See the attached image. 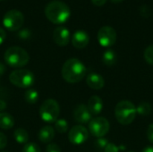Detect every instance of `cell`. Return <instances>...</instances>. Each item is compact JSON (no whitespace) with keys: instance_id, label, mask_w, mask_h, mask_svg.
<instances>
[{"instance_id":"6da1fadb","label":"cell","mask_w":153,"mask_h":152,"mask_svg":"<svg viewBox=\"0 0 153 152\" xmlns=\"http://www.w3.org/2000/svg\"><path fill=\"white\" fill-rule=\"evenodd\" d=\"M87 69L84 64L77 58L66 60L62 67L61 73L63 79L69 83H77L86 75Z\"/></svg>"},{"instance_id":"7a4b0ae2","label":"cell","mask_w":153,"mask_h":152,"mask_svg":"<svg viewBox=\"0 0 153 152\" xmlns=\"http://www.w3.org/2000/svg\"><path fill=\"white\" fill-rule=\"evenodd\" d=\"M46 17L52 23L63 24L71 16V10L68 5L60 1H53L47 4L45 8Z\"/></svg>"},{"instance_id":"3957f363","label":"cell","mask_w":153,"mask_h":152,"mask_svg":"<svg viewBox=\"0 0 153 152\" xmlns=\"http://www.w3.org/2000/svg\"><path fill=\"white\" fill-rule=\"evenodd\" d=\"M4 59L10 67L22 68L29 63L30 56L25 49L20 47H11L5 50Z\"/></svg>"},{"instance_id":"277c9868","label":"cell","mask_w":153,"mask_h":152,"mask_svg":"<svg viewBox=\"0 0 153 152\" xmlns=\"http://www.w3.org/2000/svg\"><path fill=\"white\" fill-rule=\"evenodd\" d=\"M136 107L129 100L119 101L115 108V116L118 123L123 125H128L134 122L136 117Z\"/></svg>"},{"instance_id":"5b68a950","label":"cell","mask_w":153,"mask_h":152,"mask_svg":"<svg viewBox=\"0 0 153 152\" xmlns=\"http://www.w3.org/2000/svg\"><path fill=\"white\" fill-rule=\"evenodd\" d=\"M10 82L22 89L31 87L35 82V75L33 73L27 69H17L13 71L9 75Z\"/></svg>"},{"instance_id":"8992f818","label":"cell","mask_w":153,"mask_h":152,"mask_svg":"<svg viewBox=\"0 0 153 152\" xmlns=\"http://www.w3.org/2000/svg\"><path fill=\"white\" fill-rule=\"evenodd\" d=\"M39 116L42 121L48 124L55 123L60 114V107L57 101L48 99L43 101L39 108Z\"/></svg>"},{"instance_id":"52a82bcc","label":"cell","mask_w":153,"mask_h":152,"mask_svg":"<svg viewBox=\"0 0 153 152\" xmlns=\"http://www.w3.org/2000/svg\"><path fill=\"white\" fill-rule=\"evenodd\" d=\"M24 22V16L22 12L16 9H12L8 11L4 18L3 24L5 29L10 31H16L22 28Z\"/></svg>"},{"instance_id":"ba28073f","label":"cell","mask_w":153,"mask_h":152,"mask_svg":"<svg viewBox=\"0 0 153 152\" xmlns=\"http://www.w3.org/2000/svg\"><path fill=\"white\" fill-rule=\"evenodd\" d=\"M109 122L102 116H97L89 123L90 133L97 138L104 137L109 131Z\"/></svg>"},{"instance_id":"9c48e42d","label":"cell","mask_w":153,"mask_h":152,"mask_svg":"<svg viewBox=\"0 0 153 152\" xmlns=\"http://www.w3.org/2000/svg\"><path fill=\"white\" fill-rule=\"evenodd\" d=\"M97 38L100 46L109 47L117 41V32L111 26H103L99 30Z\"/></svg>"},{"instance_id":"30bf717a","label":"cell","mask_w":153,"mask_h":152,"mask_svg":"<svg viewBox=\"0 0 153 152\" xmlns=\"http://www.w3.org/2000/svg\"><path fill=\"white\" fill-rule=\"evenodd\" d=\"M89 138L88 130L82 125H75L72 127L68 133V140L74 145H82Z\"/></svg>"},{"instance_id":"8fae6325","label":"cell","mask_w":153,"mask_h":152,"mask_svg":"<svg viewBox=\"0 0 153 152\" xmlns=\"http://www.w3.org/2000/svg\"><path fill=\"white\" fill-rule=\"evenodd\" d=\"M53 39L55 43L60 47L66 46L71 39V34L69 30L64 26L56 27L53 32Z\"/></svg>"},{"instance_id":"7c38bea8","label":"cell","mask_w":153,"mask_h":152,"mask_svg":"<svg viewBox=\"0 0 153 152\" xmlns=\"http://www.w3.org/2000/svg\"><path fill=\"white\" fill-rule=\"evenodd\" d=\"M92 115L91 114V112L89 111L88 108L86 105L81 104L78 105L76 107V108L74 111V120L81 124V125H85V124H89L91 122Z\"/></svg>"},{"instance_id":"4fadbf2b","label":"cell","mask_w":153,"mask_h":152,"mask_svg":"<svg viewBox=\"0 0 153 152\" xmlns=\"http://www.w3.org/2000/svg\"><path fill=\"white\" fill-rule=\"evenodd\" d=\"M90 42V37L84 30H76L72 36V44L78 49H82L88 46Z\"/></svg>"},{"instance_id":"5bb4252c","label":"cell","mask_w":153,"mask_h":152,"mask_svg":"<svg viewBox=\"0 0 153 152\" xmlns=\"http://www.w3.org/2000/svg\"><path fill=\"white\" fill-rule=\"evenodd\" d=\"M87 85L93 90H101L105 85L104 78L96 73H91L87 75L86 78Z\"/></svg>"},{"instance_id":"9a60e30c","label":"cell","mask_w":153,"mask_h":152,"mask_svg":"<svg viewBox=\"0 0 153 152\" xmlns=\"http://www.w3.org/2000/svg\"><path fill=\"white\" fill-rule=\"evenodd\" d=\"M87 108L92 116H98L103 109V101L99 96H92L88 100Z\"/></svg>"},{"instance_id":"2e32d148","label":"cell","mask_w":153,"mask_h":152,"mask_svg":"<svg viewBox=\"0 0 153 152\" xmlns=\"http://www.w3.org/2000/svg\"><path fill=\"white\" fill-rule=\"evenodd\" d=\"M55 137V129L50 125L43 126L39 132V140L43 143H50Z\"/></svg>"},{"instance_id":"e0dca14e","label":"cell","mask_w":153,"mask_h":152,"mask_svg":"<svg viewBox=\"0 0 153 152\" xmlns=\"http://www.w3.org/2000/svg\"><path fill=\"white\" fill-rule=\"evenodd\" d=\"M14 125V118L9 113H0V128L3 130H9Z\"/></svg>"},{"instance_id":"ac0fdd59","label":"cell","mask_w":153,"mask_h":152,"mask_svg":"<svg viewBox=\"0 0 153 152\" xmlns=\"http://www.w3.org/2000/svg\"><path fill=\"white\" fill-rule=\"evenodd\" d=\"M117 60V56L116 52L113 49H107L102 56V62L104 63L105 65L110 67L113 66Z\"/></svg>"},{"instance_id":"d6986e66","label":"cell","mask_w":153,"mask_h":152,"mask_svg":"<svg viewBox=\"0 0 153 152\" xmlns=\"http://www.w3.org/2000/svg\"><path fill=\"white\" fill-rule=\"evenodd\" d=\"M14 140L20 144H26L29 141V133L23 128H18L13 133Z\"/></svg>"},{"instance_id":"ffe728a7","label":"cell","mask_w":153,"mask_h":152,"mask_svg":"<svg viewBox=\"0 0 153 152\" xmlns=\"http://www.w3.org/2000/svg\"><path fill=\"white\" fill-rule=\"evenodd\" d=\"M152 112V106L150 103L143 101L136 107V113L142 116H148Z\"/></svg>"},{"instance_id":"44dd1931","label":"cell","mask_w":153,"mask_h":152,"mask_svg":"<svg viewBox=\"0 0 153 152\" xmlns=\"http://www.w3.org/2000/svg\"><path fill=\"white\" fill-rule=\"evenodd\" d=\"M24 99L29 104H35L39 100V92L34 89H29L24 93Z\"/></svg>"},{"instance_id":"7402d4cb","label":"cell","mask_w":153,"mask_h":152,"mask_svg":"<svg viewBox=\"0 0 153 152\" xmlns=\"http://www.w3.org/2000/svg\"><path fill=\"white\" fill-rule=\"evenodd\" d=\"M68 123L65 119H57L55 122V130L59 133H65L68 130Z\"/></svg>"},{"instance_id":"603a6c76","label":"cell","mask_w":153,"mask_h":152,"mask_svg":"<svg viewBox=\"0 0 153 152\" xmlns=\"http://www.w3.org/2000/svg\"><path fill=\"white\" fill-rule=\"evenodd\" d=\"M22 152H41L40 148L34 142H28L24 144Z\"/></svg>"},{"instance_id":"cb8c5ba5","label":"cell","mask_w":153,"mask_h":152,"mask_svg":"<svg viewBox=\"0 0 153 152\" xmlns=\"http://www.w3.org/2000/svg\"><path fill=\"white\" fill-rule=\"evenodd\" d=\"M144 59L145 61L153 65V45L149 46L148 47H146V49L144 50Z\"/></svg>"},{"instance_id":"d4e9b609","label":"cell","mask_w":153,"mask_h":152,"mask_svg":"<svg viewBox=\"0 0 153 152\" xmlns=\"http://www.w3.org/2000/svg\"><path fill=\"white\" fill-rule=\"evenodd\" d=\"M108 143L109 142H108V141L107 139L101 137V138H98L97 139V141L95 142V146H96V148L99 151H104Z\"/></svg>"},{"instance_id":"484cf974","label":"cell","mask_w":153,"mask_h":152,"mask_svg":"<svg viewBox=\"0 0 153 152\" xmlns=\"http://www.w3.org/2000/svg\"><path fill=\"white\" fill-rule=\"evenodd\" d=\"M30 35H31V32L28 29H22V30H21L18 32V37L21 39H23V40H26V39H30Z\"/></svg>"},{"instance_id":"4316f807","label":"cell","mask_w":153,"mask_h":152,"mask_svg":"<svg viewBox=\"0 0 153 152\" xmlns=\"http://www.w3.org/2000/svg\"><path fill=\"white\" fill-rule=\"evenodd\" d=\"M46 152H61V150L59 146L56 143H48L47 148H46Z\"/></svg>"},{"instance_id":"83f0119b","label":"cell","mask_w":153,"mask_h":152,"mask_svg":"<svg viewBox=\"0 0 153 152\" xmlns=\"http://www.w3.org/2000/svg\"><path fill=\"white\" fill-rule=\"evenodd\" d=\"M139 12H140V14L143 17H149L151 15V9L147 6V5H143L140 7L139 9Z\"/></svg>"},{"instance_id":"f1b7e54d","label":"cell","mask_w":153,"mask_h":152,"mask_svg":"<svg viewBox=\"0 0 153 152\" xmlns=\"http://www.w3.org/2000/svg\"><path fill=\"white\" fill-rule=\"evenodd\" d=\"M7 145V137L0 132V150H4Z\"/></svg>"},{"instance_id":"f546056e","label":"cell","mask_w":153,"mask_h":152,"mask_svg":"<svg viewBox=\"0 0 153 152\" xmlns=\"http://www.w3.org/2000/svg\"><path fill=\"white\" fill-rule=\"evenodd\" d=\"M119 149L117 146H116L114 143H108L107 145V147L105 148L104 152H118Z\"/></svg>"},{"instance_id":"4dcf8cb0","label":"cell","mask_w":153,"mask_h":152,"mask_svg":"<svg viewBox=\"0 0 153 152\" xmlns=\"http://www.w3.org/2000/svg\"><path fill=\"white\" fill-rule=\"evenodd\" d=\"M147 139L150 142L153 143V124L150 125L147 129Z\"/></svg>"},{"instance_id":"1f68e13d","label":"cell","mask_w":153,"mask_h":152,"mask_svg":"<svg viewBox=\"0 0 153 152\" xmlns=\"http://www.w3.org/2000/svg\"><path fill=\"white\" fill-rule=\"evenodd\" d=\"M5 39H6V32L3 28L0 27V46L4 42Z\"/></svg>"},{"instance_id":"d6a6232c","label":"cell","mask_w":153,"mask_h":152,"mask_svg":"<svg viewBox=\"0 0 153 152\" xmlns=\"http://www.w3.org/2000/svg\"><path fill=\"white\" fill-rule=\"evenodd\" d=\"M92 4L97 5V6H102L106 4L107 0H91Z\"/></svg>"},{"instance_id":"836d02e7","label":"cell","mask_w":153,"mask_h":152,"mask_svg":"<svg viewBox=\"0 0 153 152\" xmlns=\"http://www.w3.org/2000/svg\"><path fill=\"white\" fill-rule=\"evenodd\" d=\"M6 108V103L4 100H0V111H4Z\"/></svg>"},{"instance_id":"e575fe53","label":"cell","mask_w":153,"mask_h":152,"mask_svg":"<svg viewBox=\"0 0 153 152\" xmlns=\"http://www.w3.org/2000/svg\"><path fill=\"white\" fill-rule=\"evenodd\" d=\"M4 71H5V66L2 63H0V75H3Z\"/></svg>"},{"instance_id":"d590c367","label":"cell","mask_w":153,"mask_h":152,"mask_svg":"<svg viewBox=\"0 0 153 152\" xmlns=\"http://www.w3.org/2000/svg\"><path fill=\"white\" fill-rule=\"evenodd\" d=\"M142 152H153V146H148V147L144 148Z\"/></svg>"},{"instance_id":"8d00e7d4","label":"cell","mask_w":153,"mask_h":152,"mask_svg":"<svg viewBox=\"0 0 153 152\" xmlns=\"http://www.w3.org/2000/svg\"><path fill=\"white\" fill-rule=\"evenodd\" d=\"M112 3H114V4H118V3H121V2H123L124 0H110Z\"/></svg>"},{"instance_id":"74e56055","label":"cell","mask_w":153,"mask_h":152,"mask_svg":"<svg viewBox=\"0 0 153 152\" xmlns=\"http://www.w3.org/2000/svg\"><path fill=\"white\" fill-rule=\"evenodd\" d=\"M128 152H134V151H128Z\"/></svg>"},{"instance_id":"f35d334b","label":"cell","mask_w":153,"mask_h":152,"mask_svg":"<svg viewBox=\"0 0 153 152\" xmlns=\"http://www.w3.org/2000/svg\"><path fill=\"white\" fill-rule=\"evenodd\" d=\"M1 152H5V151H1Z\"/></svg>"},{"instance_id":"ab89813d","label":"cell","mask_w":153,"mask_h":152,"mask_svg":"<svg viewBox=\"0 0 153 152\" xmlns=\"http://www.w3.org/2000/svg\"><path fill=\"white\" fill-rule=\"evenodd\" d=\"M0 1H3V0H0Z\"/></svg>"}]
</instances>
